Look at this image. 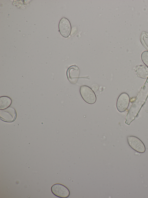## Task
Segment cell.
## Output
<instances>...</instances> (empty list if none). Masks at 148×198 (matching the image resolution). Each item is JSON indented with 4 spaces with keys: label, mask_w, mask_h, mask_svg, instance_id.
I'll list each match as a JSON object with an SVG mask.
<instances>
[{
    "label": "cell",
    "mask_w": 148,
    "mask_h": 198,
    "mask_svg": "<svg viewBox=\"0 0 148 198\" xmlns=\"http://www.w3.org/2000/svg\"><path fill=\"white\" fill-rule=\"evenodd\" d=\"M148 97V82L146 81L126 115L125 123L129 125L138 116Z\"/></svg>",
    "instance_id": "6da1fadb"
},
{
    "label": "cell",
    "mask_w": 148,
    "mask_h": 198,
    "mask_svg": "<svg viewBox=\"0 0 148 198\" xmlns=\"http://www.w3.org/2000/svg\"><path fill=\"white\" fill-rule=\"evenodd\" d=\"M80 95L86 103L92 104L96 101V97L92 89L86 85L81 86L80 89Z\"/></svg>",
    "instance_id": "7a4b0ae2"
},
{
    "label": "cell",
    "mask_w": 148,
    "mask_h": 198,
    "mask_svg": "<svg viewBox=\"0 0 148 198\" xmlns=\"http://www.w3.org/2000/svg\"><path fill=\"white\" fill-rule=\"evenodd\" d=\"M17 116L15 109L9 107L4 109H0V118L2 120L6 122L11 123L14 121Z\"/></svg>",
    "instance_id": "3957f363"
},
{
    "label": "cell",
    "mask_w": 148,
    "mask_h": 198,
    "mask_svg": "<svg viewBox=\"0 0 148 198\" xmlns=\"http://www.w3.org/2000/svg\"><path fill=\"white\" fill-rule=\"evenodd\" d=\"M51 190L53 194L60 198H67L70 195L69 189L61 184L56 183L53 185L51 187Z\"/></svg>",
    "instance_id": "277c9868"
},
{
    "label": "cell",
    "mask_w": 148,
    "mask_h": 198,
    "mask_svg": "<svg viewBox=\"0 0 148 198\" xmlns=\"http://www.w3.org/2000/svg\"><path fill=\"white\" fill-rule=\"evenodd\" d=\"M130 102V98L126 93H122L119 96L116 103V108L119 111L123 112L127 109Z\"/></svg>",
    "instance_id": "5b68a950"
},
{
    "label": "cell",
    "mask_w": 148,
    "mask_h": 198,
    "mask_svg": "<svg viewBox=\"0 0 148 198\" xmlns=\"http://www.w3.org/2000/svg\"><path fill=\"white\" fill-rule=\"evenodd\" d=\"M127 141L129 145L136 152L143 153L145 151V145L142 141L139 138L134 136L127 137Z\"/></svg>",
    "instance_id": "8992f818"
},
{
    "label": "cell",
    "mask_w": 148,
    "mask_h": 198,
    "mask_svg": "<svg viewBox=\"0 0 148 198\" xmlns=\"http://www.w3.org/2000/svg\"><path fill=\"white\" fill-rule=\"evenodd\" d=\"M59 29L62 37L67 38L69 36L71 31V26L68 19L63 17L60 19L59 24Z\"/></svg>",
    "instance_id": "52a82bcc"
},
{
    "label": "cell",
    "mask_w": 148,
    "mask_h": 198,
    "mask_svg": "<svg viewBox=\"0 0 148 198\" xmlns=\"http://www.w3.org/2000/svg\"><path fill=\"white\" fill-rule=\"evenodd\" d=\"M80 74V70L76 65L70 66L66 71V76L68 80L72 84L77 82Z\"/></svg>",
    "instance_id": "ba28073f"
},
{
    "label": "cell",
    "mask_w": 148,
    "mask_h": 198,
    "mask_svg": "<svg viewBox=\"0 0 148 198\" xmlns=\"http://www.w3.org/2000/svg\"><path fill=\"white\" fill-rule=\"evenodd\" d=\"M136 73L137 76L143 79L148 78V67L143 65L137 66L135 68Z\"/></svg>",
    "instance_id": "9c48e42d"
},
{
    "label": "cell",
    "mask_w": 148,
    "mask_h": 198,
    "mask_svg": "<svg viewBox=\"0 0 148 198\" xmlns=\"http://www.w3.org/2000/svg\"><path fill=\"white\" fill-rule=\"evenodd\" d=\"M12 102L11 99L7 96L0 97V109H4L9 107Z\"/></svg>",
    "instance_id": "30bf717a"
},
{
    "label": "cell",
    "mask_w": 148,
    "mask_h": 198,
    "mask_svg": "<svg viewBox=\"0 0 148 198\" xmlns=\"http://www.w3.org/2000/svg\"><path fill=\"white\" fill-rule=\"evenodd\" d=\"M140 40L142 45L148 51V33L143 31L140 35Z\"/></svg>",
    "instance_id": "8fae6325"
},
{
    "label": "cell",
    "mask_w": 148,
    "mask_h": 198,
    "mask_svg": "<svg viewBox=\"0 0 148 198\" xmlns=\"http://www.w3.org/2000/svg\"><path fill=\"white\" fill-rule=\"evenodd\" d=\"M141 58L143 63L148 67V51L143 52L141 54Z\"/></svg>",
    "instance_id": "7c38bea8"
}]
</instances>
